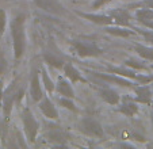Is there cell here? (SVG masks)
<instances>
[{"instance_id": "6da1fadb", "label": "cell", "mask_w": 153, "mask_h": 149, "mask_svg": "<svg viewBox=\"0 0 153 149\" xmlns=\"http://www.w3.org/2000/svg\"><path fill=\"white\" fill-rule=\"evenodd\" d=\"M26 16L23 14H18L11 20L10 29L12 37V49H14V58L20 60L26 52Z\"/></svg>"}, {"instance_id": "7a4b0ae2", "label": "cell", "mask_w": 153, "mask_h": 149, "mask_svg": "<svg viewBox=\"0 0 153 149\" xmlns=\"http://www.w3.org/2000/svg\"><path fill=\"white\" fill-rule=\"evenodd\" d=\"M23 94H25V89H23V87H20L18 79H15L4 89L3 99H1V109H3V117L6 121L10 119V115H11L14 104L20 103V98H23Z\"/></svg>"}, {"instance_id": "3957f363", "label": "cell", "mask_w": 153, "mask_h": 149, "mask_svg": "<svg viewBox=\"0 0 153 149\" xmlns=\"http://www.w3.org/2000/svg\"><path fill=\"white\" fill-rule=\"evenodd\" d=\"M22 122H23V129H25V134L29 142H34L37 140L38 132H39V123L35 119L34 114L31 112V110L29 107H25L22 110Z\"/></svg>"}, {"instance_id": "277c9868", "label": "cell", "mask_w": 153, "mask_h": 149, "mask_svg": "<svg viewBox=\"0 0 153 149\" xmlns=\"http://www.w3.org/2000/svg\"><path fill=\"white\" fill-rule=\"evenodd\" d=\"M71 45H72L73 50L76 52V54L80 56V57H98V56L103 54V50L91 41L72 39Z\"/></svg>"}, {"instance_id": "5b68a950", "label": "cell", "mask_w": 153, "mask_h": 149, "mask_svg": "<svg viewBox=\"0 0 153 149\" xmlns=\"http://www.w3.org/2000/svg\"><path fill=\"white\" fill-rule=\"evenodd\" d=\"M79 130L83 134L90 136V137H96V138H102L104 136V130L102 127L100 122L95 119V118L87 117L79 122Z\"/></svg>"}, {"instance_id": "8992f818", "label": "cell", "mask_w": 153, "mask_h": 149, "mask_svg": "<svg viewBox=\"0 0 153 149\" xmlns=\"http://www.w3.org/2000/svg\"><path fill=\"white\" fill-rule=\"evenodd\" d=\"M30 95H31L33 102L38 103L39 101H42L45 94H43L42 86H41V72L38 69L31 71L30 74Z\"/></svg>"}, {"instance_id": "52a82bcc", "label": "cell", "mask_w": 153, "mask_h": 149, "mask_svg": "<svg viewBox=\"0 0 153 149\" xmlns=\"http://www.w3.org/2000/svg\"><path fill=\"white\" fill-rule=\"evenodd\" d=\"M92 74L95 77L102 79V80L107 81V83H111V84H118L121 87H130V88H134V83L130 79L123 77V76H119V74L115 73H102V72H92Z\"/></svg>"}, {"instance_id": "ba28073f", "label": "cell", "mask_w": 153, "mask_h": 149, "mask_svg": "<svg viewBox=\"0 0 153 149\" xmlns=\"http://www.w3.org/2000/svg\"><path fill=\"white\" fill-rule=\"evenodd\" d=\"M46 140L56 145H65L69 140V134L67 130L61 129V126H50L46 132Z\"/></svg>"}, {"instance_id": "9c48e42d", "label": "cell", "mask_w": 153, "mask_h": 149, "mask_svg": "<svg viewBox=\"0 0 153 149\" xmlns=\"http://www.w3.org/2000/svg\"><path fill=\"white\" fill-rule=\"evenodd\" d=\"M34 1L41 10L49 12L52 15H57L58 16V15L65 14V8L60 3V0H34Z\"/></svg>"}, {"instance_id": "30bf717a", "label": "cell", "mask_w": 153, "mask_h": 149, "mask_svg": "<svg viewBox=\"0 0 153 149\" xmlns=\"http://www.w3.org/2000/svg\"><path fill=\"white\" fill-rule=\"evenodd\" d=\"M38 109H39V111L42 112L48 119L56 121V119H58V117H60L57 107H56L54 103L49 99V96H43L42 101L38 102Z\"/></svg>"}, {"instance_id": "8fae6325", "label": "cell", "mask_w": 153, "mask_h": 149, "mask_svg": "<svg viewBox=\"0 0 153 149\" xmlns=\"http://www.w3.org/2000/svg\"><path fill=\"white\" fill-rule=\"evenodd\" d=\"M134 101L137 103L142 104H150L152 103V87L146 86V84H140V86H134Z\"/></svg>"}, {"instance_id": "7c38bea8", "label": "cell", "mask_w": 153, "mask_h": 149, "mask_svg": "<svg viewBox=\"0 0 153 149\" xmlns=\"http://www.w3.org/2000/svg\"><path fill=\"white\" fill-rule=\"evenodd\" d=\"M111 18L114 19V25H119V26H126V27H131L130 25V12L127 8H115V10H111L108 12Z\"/></svg>"}, {"instance_id": "4fadbf2b", "label": "cell", "mask_w": 153, "mask_h": 149, "mask_svg": "<svg viewBox=\"0 0 153 149\" xmlns=\"http://www.w3.org/2000/svg\"><path fill=\"white\" fill-rule=\"evenodd\" d=\"M118 111L121 114L126 115V117H134V115L138 114V106H137V102L130 99L129 96H125L121 101L118 107Z\"/></svg>"}, {"instance_id": "5bb4252c", "label": "cell", "mask_w": 153, "mask_h": 149, "mask_svg": "<svg viewBox=\"0 0 153 149\" xmlns=\"http://www.w3.org/2000/svg\"><path fill=\"white\" fill-rule=\"evenodd\" d=\"M79 16L84 18V19L90 20L92 23L100 25V26H110L114 25V19L110 15H103V14H87V12H77Z\"/></svg>"}, {"instance_id": "9a60e30c", "label": "cell", "mask_w": 153, "mask_h": 149, "mask_svg": "<svg viewBox=\"0 0 153 149\" xmlns=\"http://www.w3.org/2000/svg\"><path fill=\"white\" fill-rule=\"evenodd\" d=\"M56 92L60 94L61 96H67V98H72L75 99V91L72 88V83L71 80H65L62 76L57 79V83H56Z\"/></svg>"}, {"instance_id": "2e32d148", "label": "cell", "mask_w": 153, "mask_h": 149, "mask_svg": "<svg viewBox=\"0 0 153 149\" xmlns=\"http://www.w3.org/2000/svg\"><path fill=\"white\" fill-rule=\"evenodd\" d=\"M62 71L65 77H68L71 80V83H87V79L83 77V74L80 73L79 69H76L72 65V63H65L62 66Z\"/></svg>"}, {"instance_id": "e0dca14e", "label": "cell", "mask_w": 153, "mask_h": 149, "mask_svg": "<svg viewBox=\"0 0 153 149\" xmlns=\"http://www.w3.org/2000/svg\"><path fill=\"white\" fill-rule=\"evenodd\" d=\"M104 31L108 33L111 35H115V37H122V38H127L130 35H134L136 31H134L133 27H126V26H104Z\"/></svg>"}, {"instance_id": "ac0fdd59", "label": "cell", "mask_w": 153, "mask_h": 149, "mask_svg": "<svg viewBox=\"0 0 153 149\" xmlns=\"http://www.w3.org/2000/svg\"><path fill=\"white\" fill-rule=\"evenodd\" d=\"M99 95H100V98L106 103L111 104V106H117L121 102V96H119V94L114 88H108V87L107 88H102L99 91Z\"/></svg>"}, {"instance_id": "d6986e66", "label": "cell", "mask_w": 153, "mask_h": 149, "mask_svg": "<svg viewBox=\"0 0 153 149\" xmlns=\"http://www.w3.org/2000/svg\"><path fill=\"white\" fill-rule=\"evenodd\" d=\"M43 60H45V63L49 64L50 66H53V68H62L64 64L67 63V61H64L62 57H60V56L57 54V53L54 52H50V50H48V52H45V54H43Z\"/></svg>"}, {"instance_id": "ffe728a7", "label": "cell", "mask_w": 153, "mask_h": 149, "mask_svg": "<svg viewBox=\"0 0 153 149\" xmlns=\"http://www.w3.org/2000/svg\"><path fill=\"white\" fill-rule=\"evenodd\" d=\"M136 19L141 25H145L146 22L153 20V8H148V7H140V8H137Z\"/></svg>"}, {"instance_id": "44dd1931", "label": "cell", "mask_w": 153, "mask_h": 149, "mask_svg": "<svg viewBox=\"0 0 153 149\" xmlns=\"http://www.w3.org/2000/svg\"><path fill=\"white\" fill-rule=\"evenodd\" d=\"M39 72H41V80H42L45 89L48 91V94H53V92L56 91V84H54V81L50 79L49 73L46 72V69H45V68H42Z\"/></svg>"}, {"instance_id": "7402d4cb", "label": "cell", "mask_w": 153, "mask_h": 149, "mask_svg": "<svg viewBox=\"0 0 153 149\" xmlns=\"http://www.w3.org/2000/svg\"><path fill=\"white\" fill-rule=\"evenodd\" d=\"M134 50L137 52V54L141 56L142 58L148 61H153V48L152 46H145V45H134Z\"/></svg>"}, {"instance_id": "603a6c76", "label": "cell", "mask_w": 153, "mask_h": 149, "mask_svg": "<svg viewBox=\"0 0 153 149\" xmlns=\"http://www.w3.org/2000/svg\"><path fill=\"white\" fill-rule=\"evenodd\" d=\"M125 65L129 66V68H131V69H134V71H148V66L145 65L144 63H141L140 60L133 58V57L125 60Z\"/></svg>"}, {"instance_id": "cb8c5ba5", "label": "cell", "mask_w": 153, "mask_h": 149, "mask_svg": "<svg viewBox=\"0 0 153 149\" xmlns=\"http://www.w3.org/2000/svg\"><path fill=\"white\" fill-rule=\"evenodd\" d=\"M58 103H60L62 107H65V109L71 110V111H73V112H75L76 110H77V109H76V104L73 103V99H72V98L61 96V98H60V101H58Z\"/></svg>"}, {"instance_id": "d4e9b609", "label": "cell", "mask_w": 153, "mask_h": 149, "mask_svg": "<svg viewBox=\"0 0 153 149\" xmlns=\"http://www.w3.org/2000/svg\"><path fill=\"white\" fill-rule=\"evenodd\" d=\"M7 123H8V121L4 119V117H0V140L4 141V142H6L7 134H8V125Z\"/></svg>"}, {"instance_id": "484cf974", "label": "cell", "mask_w": 153, "mask_h": 149, "mask_svg": "<svg viewBox=\"0 0 153 149\" xmlns=\"http://www.w3.org/2000/svg\"><path fill=\"white\" fill-rule=\"evenodd\" d=\"M134 30H137V33H140V34H142V37L145 38V41H148V42L153 43V30L149 29V30H144V29H137V27H133Z\"/></svg>"}, {"instance_id": "4316f807", "label": "cell", "mask_w": 153, "mask_h": 149, "mask_svg": "<svg viewBox=\"0 0 153 149\" xmlns=\"http://www.w3.org/2000/svg\"><path fill=\"white\" fill-rule=\"evenodd\" d=\"M7 26V14L3 8H0V37L4 34Z\"/></svg>"}, {"instance_id": "83f0119b", "label": "cell", "mask_w": 153, "mask_h": 149, "mask_svg": "<svg viewBox=\"0 0 153 149\" xmlns=\"http://www.w3.org/2000/svg\"><path fill=\"white\" fill-rule=\"evenodd\" d=\"M7 71H8V63H7V58L4 56V53L0 49V74H4Z\"/></svg>"}, {"instance_id": "f1b7e54d", "label": "cell", "mask_w": 153, "mask_h": 149, "mask_svg": "<svg viewBox=\"0 0 153 149\" xmlns=\"http://www.w3.org/2000/svg\"><path fill=\"white\" fill-rule=\"evenodd\" d=\"M140 7H148V8H153V0H142L138 3L130 4L129 8H140Z\"/></svg>"}, {"instance_id": "f546056e", "label": "cell", "mask_w": 153, "mask_h": 149, "mask_svg": "<svg viewBox=\"0 0 153 149\" xmlns=\"http://www.w3.org/2000/svg\"><path fill=\"white\" fill-rule=\"evenodd\" d=\"M110 1H113V0H95V3L92 4L94 8H100V7L106 6L107 3H110Z\"/></svg>"}, {"instance_id": "4dcf8cb0", "label": "cell", "mask_w": 153, "mask_h": 149, "mask_svg": "<svg viewBox=\"0 0 153 149\" xmlns=\"http://www.w3.org/2000/svg\"><path fill=\"white\" fill-rule=\"evenodd\" d=\"M4 88H3V81H0V106H1V99H3Z\"/></svg>"}, {"instance_id": "1f68e13d", "label": "cell", "mask_w": 153, "mask_h": 149, "mask_svg": "<svg viewBox=\"0 0 153 149\" xmlns=\"http://www.w3.org/2000/svg\"><path fill=\"white\" fill-rule=\"evenodd\" d=\"M142 26H145V27H148V29H152L153 30V20H150V22H146L145 25H142Z\"/></svg>"}, {"instance_id": "d6a6232c", "label": "cell", "mask_w": 153, "mask_h": 149, "mask_svg": "<svg viewBox=\"0 0 153 149\" xmlns=\"http://www.w3.org/2000/svg\"><path fill=\"white\" fill-rule=\"evenodd\" d=\"M150 119H152V125H153V112L150 114Z\"/></svg>"}, {"instance_id": "836d02e7", "label": "cell", "mask_w": 153, "mask_h": 149, "mask_svg": "<svg viewBox=\"0 0 153 149\" xmlns=\"http://www.w3.org/2000/svg\"><path fill=\"white\" fill-rule=\"evenodd\" d=\"M150 87H152V92H153V83H152V86H150Z\"/></svg>"}]
</instances>
